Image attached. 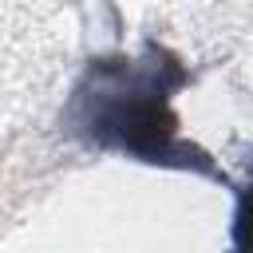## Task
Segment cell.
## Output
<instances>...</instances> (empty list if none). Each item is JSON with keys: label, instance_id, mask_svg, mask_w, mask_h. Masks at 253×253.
I'll use <instances>...</instances> for the list:
<instances>
[{"label": "cell", "instance_id": "2", "mask_svg": "<svg viewBox=\"0 0 253 253\" xmlns=\"http://www.w3.org/2000/svg\"><path fill=\"white\" fill-rule=\"evenodd\" d=\"M233 253H253V174L237 190V213H233Z\"/></svg>", "mask_w": 253, "mask_h": 253}, {"label": "cell", "instance_id": "1", "mask_svg": "<svg viewBox=\"0 0 253 253\" xmlns=\"http://www.w3.org/2000/svg\"><path fill=\"white\" fill-rule=\"evenodd\" d=\"M186 83V63L154 40L142 43V55H95L71 83L59 126L91 150H111L146 166L194 170L229 186L225 170L178 134L174 95Z\"/></svg>", "mask_w": 253, "mask_h": 253}]
</instances>
